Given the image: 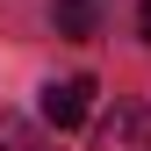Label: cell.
Listing matches in <instances>:
<instances>
[{"label":"cell","mask_w":151,"mask_h":151,"mask_svg":"<svg viewBox=\"0 0 151 151\" xmlns=\"http://www.w3.org/2000/svg\"><path fill=\"white\" fill-rule=\"evenodd\" d=\"M93 151H151V115L137 101H115L101 122H93Z\"/></svg>","instance_id":"cell-1"},{"label":"cell","mask_w":151,"mask_h":151,"mask_svg":"<svg viewBox=\"0 0 151 151\" xmlns=\"http://www.w3.org/2000/svg\"><path fill=\"white\" fill-rule=\"evenodd\" d=\"M86 115H93V79H86V72L43 86V122H50V129H79Z\"/></svg>","instance_id":"cell-2"},{"label":"cell","mask_w":151,"mask_h":151,"mask_svg":"<svg viewBox=\"0 0 151 151\" xmlns=\"http://www.w3.org/2000/svg\"><path fill=\"white\" fill-rule=\"evenodd\" d=\"M50 29L72 36V43H86L93 36V0H50Z\"/></svg>","instance_id":"cell-3"},{"label":"cell","mask_w":151,"mask_h":151,"mask_svg":"<svg viewBox=\"0 0 151 151\" xmlns=\"http://www.w3.org/2000/svg\"><path fill=\"white\" fill-rule=\"evenodd\" d=\"M137 29H144V43H151V0H144V7H137Z\"/></svg>","instance_id":"cell-4"}]
</instances>
